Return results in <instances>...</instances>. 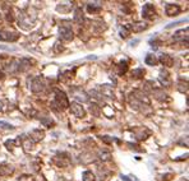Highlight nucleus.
<instances>
[{"instance_id": "aec40b11", "label": "nucleus", "mask_w": 189, "mask_h": 181, "mask_svg": "<svg viewBox=\"0 0 189 181\" xmlns=\"http://www.w3.org/2000/svg\"><path fill=\"white\" fill-rule=\"evenodd\" d=\"M160 61L164 64V66H171L174 64V58L170 56V55H167V54H162L160 56Z\"/></svg>"}, {"instance_id": "5701e85b", "label": "nucleus", "mask_w": 189, "mask_h": 181, "mask_svg": "<svg viewBox=\"0 0 189 181\" xmlns=\"http://www.w3.org/2000/svg\"><path fill=\"white\" fill-rule=\"evenodd\" d=\"M144 74H146V70L143 68H137V69H133V70H132V77L136 78V79L142 78Z\"/></svg>"}, {"instance_id": "f3484780", "label": "nucleus", "mask_w": 189, "mask_h": 181, "mask_svg": "<svg viewBox=\"0 0 189 181\" xmlns=\"http://www.w3.org/2000/svg\"><path fill=\"white\" fill-rule=\"evenodd\" d=\"M188 40V28H185V30H179V31H177L174 33V36H172V40L174 41H183V40Z\"/></svg>"}, {"instance_id": "e433bc0d", "label": "nucleus", "mask_w": 189, "mask_h": 181, "mask_svg": "<svg viewBox=\"0 0 189 181\" xmlns=\"http://www.w3.org/2000/svg\"><path fill=\"white\" fill-rule=\"evenodd\" d=\"M184 22H187V19H182V21H179V22H174V23H170L166 28H171V27H174V26H177V24H179V23H184Z\"/></svg>"}, {"instance_id": "ddd939ff", "label": "nucleus", "mask_w": 189, "mask_h": 181, "mask_svg": "<svg viewBox=\"0 0 189 181\" xmlns=\"http://www.w3.org/2000/svg\"><path fill=\"white\" fill-rule=\"evenodd\" d=\"M151 134V131L146 129V128H137L136 130H134V135H136L137 139H139V141H144V139H147V136Z\"/></svg>"}, {"instance_id": "423d86ee", "label": "nucleus", "mask_w": 189, "mask_h": 181, "mask_svg": "<svg viewBox=\"0 0 189 181\" xmlns=\"http://www.w3.org/2000/svg\"><path fill=\"white\" fill-rule=\"evenodd\" d=\"M59 35L64 41H70L73 40V31L70 26H60L59 27Z\"/></svg>"}, {"instance_id": "4c0bfd02", "label": "nucleus", "mask_w": 189, "mask_h": 181, "mask_svg": "<svg viewBox=\"0 0 189 181\" xmlns=\"http://www.w3.org/2000/svg\"><path fill=\"white\" fill-rule=\"evenodd\" d=\"M7 19H8L9 22H13V21H14V18H13V16H12V13H8V14H7Z\"/></svg>"}, {"instance_id": "7c9ffc66", "label": "nucleus", "mask_w": 189, "mask_h": 181, "mask_svg": "<svg viewBox=\"0 0 189 181\" xmlns=\"http://www.w3.org/2000/svg\"><path fill=\"white\" fill-rule=\"evenodd\" d=\"M101 141H102L104 143H106V144H111L113 142H119L118 139H115V138H111V136H107V135H104V136H101Z\"/></svg>"}, {"instance_id": "4468645a", "label": "nucleus", "mask_w": 189, "mask_h": 181, "mask_svg": "<svg viewBox=\"0 0 189 181\" xmlns=\"http://www.w3.org/2000/svg\"><path fill=\"white\" fill-rule=\"evenodd\" d=\"M73 21L74 23H77L78 26H82L83 22H85V17H83V12L80 8H77L74 10V17H73Z\"/></svg>"}, {"instance_id": "a211bd4d", "label": "nucleus", "mask_w": 189, "mask_h": 181, "mask_svg": "<svg viewBox=\"0 0 189 181\" xmlns=\"http://www.w3.org/2000/svg\"><path fill=\"white\" fill-rule=\"evenodd\" d=\"M147 23L146 22H136V23H133L130 24V28L133 32H142L144 30H147Z\"/></svg>"}, {"instance_id": "9b49d317", "label": "nucleus", "mask_w": 189, "mask_h": 181, "mask_svg": "<svg viewBox=\"0 0 189 181\" xmlns=\"http://www.w3.org/2000/svg\"><path fill=\"white\" fill-rule=\"evenodd\" d=\"M30 138L36 143V142H41L42 139L45 138V131L41 130V129H33L31 133H30Z\"/></svg>"}, {"instance_id": "412c9836", "label": "nucleus", "mask_w": 189, "mask_h": 181, "mask_svg": "<svg viewBox=\"0 0 189 181\" xmlns=\"http://www.w3.org/2000/svg\"><path fill=\"white\" fill-rule=\"evenodd\" d=\"M128 70V61L127 60H121L119 64H118V74L119 75H123L125 74Z\"/></svg>"}, {"instance_id": "bb28decb", "label": "nucleus", "mask_w": 189, "mask_h": 181, "mask_svg": "<svg viewBox=\"0 0 189 181\" xmlns=\"http://www.w3.org/2000/svg\"><path fill=\"white\" fill-rule=\"evenodd\" d=\"M99 157L101 161H109L111 158V155H110V152H107V150H100Z\"/></svg>"}, {"instance_id": "f8f14e48", "label": "nucleus", "mask_w": 189, "mask_h": 181, "mask_svg": "<svg viewBox=\"0 0 189 181\" xmlns=\"http://www.w3.org/2000/svg\"><path fill=\"white\" fill-rule=\"evenodd\" d=\"M158 80L161 82V84L164 87H170L171 86V79H170V75L166 70H161L160 72V77H158Z\"/></svg>"}, {"instance_id": "f257e3e1", "label": "nucleus", "mask_w": 189, "mask_h": 181, "mask_svg": "<svg viewBox=\"0 0 189 181\" xmlns=\"http://www.w3.org/2000/svg\"><path fill=\"white\" fill-rule=\"evenodd\" d=\"M51 106L55 108V110H56V107H58L59 111L66 110V108L69 107V101H68V97H66V94H65L63 91L56 89V91H55V101L51 103Z\"/></svg>"}, {"instance_id": "c756f323", "label": "nucleus", "mask_w": 189, "mask_h": 181, "mask_svg": "<svg viewBox=\"0 0 189 181\" xmlns=\"http://www.w3.org/2000/svg\"><path fill=\"white\" fill-rule=\"evenodd\" d=\"M41 124L44 125V126H46V128H50L51 125H54L55 122H54V120L51 117H42L41 119Z\"/></svg>"}, {"instance_id": "c85d7f7f", "label": "nucleus", "mask_w": 189, "mask_h": 181, "mask_svg": "<svg viewBox=\"0 0 189 181\" xmlns=\"http://www.w3.org/2000/svg\"><path fill=\"white\" fill-rule=\"evenodd\" d=\"M72 78H73V73L72 72H64L63 74H60V80L61 82H68Z\"/></svg>"}, {"instance_id": "ea45409f", "label": "nucleus", "mask_w": 189, "mask_h": 181, "mask_svg": "<svg viewBox=\"0 0 189 181\" xmlns=\"http://www.w3.org/2000/svg\"><path fill=\"white\" fill-rule=\"evenodd\" d=\"M3 110V103H2V101H0V111Z\"/></svg>"}, {"instance_id": "6e6552de", "label": "nucleus", "mask_w": 189, "mask_h": 181, "mask_svg": "<svg viewBox=\"0 0 189 181\" xmlns=\"http://www.w3.org/2000/svg\"><path fill=\"white\" fill-rule=\"evenodd\" d=\"M19 143L22 142V147L24 148V150L26 152H30L31 149H33V147H35V142L32 141L31 138H28L27 135H22V136H19Z\"/></svg>"}, {"instance_id": "c9c22d12", "label": "nucleus", "mask_w": 189, "mask_h": 181, "mask_svg": "<svg viewBox=\"0 0 189 181\" xmlns=\"http://www.w3.org/2000/svg\"><path fill=\"white\" fill-rule=\"evenodd\" d=\"M18 181H33V180H32V177L30 175H23V176H21L18 179Z\"/></svg>"}, {"instance_id": "a878e982", "label": "nucleus", "mask_w": 189, "mask_h": 181, "mask_svg": "<svg viewBox=\"0 0 189 181\" xmlns=\"http://www.w3.org/2000/svg\"><path fill=\"white\" fill-rule=\"evenodd\" d=\"M87 10H88V13H99L100 10H101V5H96V4H92V3H90L88 5H87Z\"/></svg>"}, {"instance_id": "7ed1b4c3", "label": "nucleus", "mask_w": 189, "mask_h": 181, "mask_svg": "<svg viewBox=\"0 0 189 181\" xmlns=\"http://www.w3.org/2000/svg\"><path fill=\"white\" fill-rule=\"evenodd\" d=\"M19 37V33L13 31V30H2L0 31V40L2 41H10V42H13V41H17Z\"/></svg>"}, {"instance_id": "b1692460", "label": "nucleus", "mask_w": 189, "mask_h": 181, "mask_svg": "<svg viewBox=\"0 0 189 181\" xmlns=\"http://www.w3.org/2000/svg\"><path fill=\"white\" fill-rule=\"evenodd\" d=\"M130 32H132L130 24H125V26L121 27V30H120V36L123 37V38H125V37H128V36H129V33H130Z\"/></svg>"}, {"instance_id": "393cba45", "label": "nucleus", "mask_w": 189, "mask_h": 181, "mask_svg": "<svg viewBox=\"0 0 189 181\" xmlns=\"http://www.w3.org/2000/svg\"><path fill=\"white\" fill-rule=\"evenodd\" d=\"M82 179H83V181H94L96 180V176H94V174L92 171H85L82 174Z\"/></svg>"}, {"instance_id": "9d476101", "label": "nucleus", "mask_w": 189, "mask_h": 181, "mask_svg": "<svg viewBox=\"0 0 189 181\" xmlns=\"http://www.w3.org/2000/svg\"><path fill=\"white\" fill-rule=\"evenodd\" d=\"M180 12H182V8L178 4H167L165 8V13L167 17H174V16L179 14Z\"/></svg>"}, {"instance_id": "39448f33", "label": "nucleus", "mask_w": 189, "mask_h": 181, "mask_svg": "<svg viewBox=\"0 0 189 181\" xmlns=\"http://www.w3.org/2000/svg\"><path fill=\"white\" fill-rule=\"evenodd\" d=\"M156 16V10H155V7L150 3H147L143 5L142 8V17L146 18V19H153Z\"/></svg>"}, {"instance_id": "2f4dec72", "label": "nucleus", "mask_w": 189, "mask_h": 181, "mask_svg": "<svg viewBox=\"0 0 189 181\" xmlns=\"http://www.w3.org/2000/svg\"><path fill=\"white\" fill-rule=\"evenodd\" d=\"M18 143H19V141H7V142H5V147L10 150V149L14 148V145L18 144Z\"/></svg>"}, {"instance_id": "72a5a7b5", "label": "nucleus", "mask_w": 189, "mask_h": 181, "mask_svg": "<svg viewBox=\"0 0 189 181\" xmlns=\"http://www.w3.org/2000/svg\"><path fill=\"white\" fill-rule=\"evenodd\" d=\"M178 87H179L178 89H179L180 92H187V91H188V83L185 82L184 84H183V80H180V82H179V84H178Z\"/></svg>"}, {"instance_id": "4be33fe9", "label": "nucleus", "mask_w": 189, "mask_h": 181, "mask_svg": "<svg viewBox=\"0 0 189 181\" xmlns=\"http://www.w3.org/2000/svg\"><path fill=\"white\" fill-rule=\"evenodd\" d=\"M144 63H146L147 65H151V66H153V65H156V64L158 63V59L153 54H148L147 56H146V59H144Z\"/></svg>"}, {"instance_id": "79ce46f5", "label": "nucleus", "mask_w": 189, "mask_h": 181, "mask_svg": "<svg viewBox=\"0 0 189 181\" xmlns=\"http://www.w3.org/2000/svg\"><path fill=\"white\" fill-rule=\"evenodd\" d=\"M7 47H4V46H0V50H5Z\"/></svg>"}, {"instance_id": "a19ab883", "label": "nucleus", "mask_w": 189, "mask_h": 181, "mask_svg": "<svg viewBox=\"0 0 189 181\" xmlns=\"http://www.w3.org/2000/svg\"><path fill=\"white\" fill-rule=\"evenodd\" d=\"M4 78V74L3 73H0V79H3Z\"/></svg>"}, {"instance_id": "1a4fd4ad", "label": "nucleus", "mask_w": 189, "mask_h": 181, "mask_svg": "<svg viewBox=\"0 0 189 181\" xmlns=\"http://www.w3.org/2000/svg\"><path fill=\"white\" fill-rule=\"evenodd\" d=\"M70 92H72V96L74 97L75 100L80 101V102H87L88 101V96L86 94L85 91H82L80 88H73Z\"/></svg>"}, {"instance_id": "6ab92c4d", "label": "nucleus", "mask_w": 189, "mask_h": 181, "mask_svg": "<svg viewBox=\"0 0 189 181\" xmlns=\"http://www.w3.org/2000/svg\"><path fill=\"white\" fill-rule=\"evenodd\" d=\"M152 93H153V97H156V100H158V101H165L167 98V94L161 88H153Z\"/></svg>"}, {"instance_id": "cd10ccee", "label": "nucleus", "mask_w": 189, "mask_h": 181, "mask_svg": "<svg viewBox=\"0 0 189 181\" xmlns=\"http://www.w3.org/2000/svg\"><path fill=\"white\" fill-rule=\"evenodd\" d=\"M90 111L93 116H100V107L96 105V103H92L90 106Z\"/></svg>"}, {"instance_id": "20e7f679", "label": "nucleus", "mask_w": 189, "mask_h": 181, "mask_svg": "<svg viewBox=\"0 0 189 181\" xmlns=\"http://www.w3.org/2000/svg\"><path fill=\"white\" fill-rule=\"evenodd\" d=\"M70 107V112L72 115H74L75 117H79V119H82L86 116V111L85 108L82 107V105H79L78 102H72V105H69Z\"/></svg>"}, {"instance_id": "58836bf2", "label": "nucleus", "mask_w": 189, "mask_h": 181, "mask_svg": "<svg viewBox=\"0 0 189 181\" xmlns=\"http://www.w3.org/2000/svg\"><path fill=\"white\" fill-rule=\"evenodd\" d=\"M139 42V40H134V41H132V42H130V45L133 46V45H137Z\"/></svg>"}, {"instance_id": "2eb2a0df", "label": "nucleus", "mask_w": 189, "mask_h": 181, "mask_svg": "<svg viewBox=\"0 0 189 181\" xmlns=\"http://www.w3.org/2000/svg\"><path fill=\"white\" fill-rule=\"evenodd\" d=\"M13 172H14V169L10 164H0V176H10Z\"/></svg>"}, {"instance_id": "f03ea898", "label": "nucleus", "mask_w": 189, "mask_h": 181, "mask_svg": "<svg viewBox=\"0 0 189 181\" xmlns=\"http://www.w3.org/2000/svg\"><path fill=\"white\" fill-rule=\"evenodd\" d=\"M28 86H30V89L33 92V93H38V92H42L46 87L45 84V80L41 78V77H33L30 82H28Z\"/></svg>"}, {"instance_id": "dca6fc26", "label": "nucleus", "mask_w": 189, "mask_h": 181, "mask_svg": "<svg viewBox=\"0 0 189 181\" xmlns=\"http://www.w3.org/2000/svg\"><path fill=\"white\" fill-rule=\"evenodd\" d=\"M31 66V60L30 59H21L18 60V72H26V70H28Z\"/></svg>"}, {"instance_id": "f704fd0d", "label": "nucleus", "mask_w": 189, "mask_h": 181, "mask_svg": "<svg viewBox=\"0 0 189 181\" xmlns=\"http://www.w3.org/2000/svg\"><path fill=\"white\" fill-rule=\"evenodd\" d=\"M0 126L4 128V129H8V130H13V129H14V128H13V125H10V124H8L5 121H0Z\"/></svg>"}, {"instance_id": "0eeeda50", "label": "nucleus", "mask_w": 189, "mask_h": 181, "mask_svg": "<svg viewBox=\"0 0 189 181\" xmlns=\"http://www.w3.org/2000/svg\"><path fill=\"white\" fill-rule=\"evenodd\" d=\"M69 156L66 155V153H59L58 156L54 157V162H55L59 167H65L69 164Z\"/></svg>"}, {"instance_id": "473e14b6", "label": "nucleus", "mask_w": 189, "mask_h": 181, "mask_svg": "<svg viewBox=\"0 0 189 181\" xmlns=\"http://www.w3.org/2000/svg\"><path fill=\"white\" fill-rule=\"evenodd\" d=\"M120 179L123 180V181H138L136 176H127V175H120Z\"/></svg>"}]
</instances>
